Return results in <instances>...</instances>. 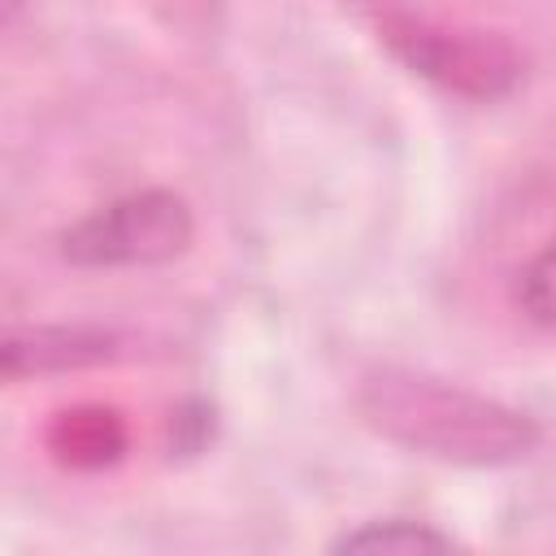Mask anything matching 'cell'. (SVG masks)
Instances as JSON below:
<instances>
[{"mask_svg":"<svg viewBox=\"0 0 556 556\" xmlns=\"http://www.w3.org/2000/svg\"><path fill=\"white\" fill-rule=\"evenodd\" d=\"M356 408L387 443L465 469L526 460L543 430L530 413L408 365H378L361 378Z\"/></svg>","mask_w":556,"mask_h":556,"instance_id":"obj_1","label":"cell"},{"mask_svg":"<svg viewBox=\"0 0 556 556\" xmlns=\"http://www.w3.org/2000/svg\"><path fill=\"white\" fill-rule=\"evenodd\" d=\"M195 239L187 195L169 187L126 191L61 230V261L78 269H143L178 261Z\"/></svg>","mask_w":556,"mask_h":556,"instance_id":"obj_2","label":"cell"},{"mask_svg":"<svg viewBox=\"0 0 556 556\" xmlns=\"http://www.w3.org/2000/svg\"><path fill=\"white\" fill-rule=\"evenodd\" d=\"M382 43L426 83L491 104L526 78V56L513 39L478 26H447L413 13H387L378 22Z\"/></svg>","mask_w":556,"mask_h":556,"instance_id":"obj_3","label":"cell"},{"mask_svg":"<svg viewBox=\"0 0 556 556\" xmlns=\"http://www.w3.org/2000/svg\"><path fill=\"white\" fill-rule=\"evenodd\" d=\"M113 352H117V334L104 326H22V330H9L0 348L9 382L100 365Z\"/></svg>","mask_w":556,"mask_h":556,"instance_id":"obj_4","label":"cell"},{"mask_svg":"<svg viewBox=\"0 0 556 556\" xmlns=\"http://www.w3.org/2000/svg\"><path fill=\"white\" fill-rule=\"evenodd\" d=\"M452 547L456 539L421 517H374L330 539V552L339 556H426V552H452Z\"/></svg>","mask_w":556,"mask_h":556,"instance_id":"obj_5","label":"cell"},{"mask_svg":"<svg viewBox=\"0 0 556 556\" xmlns=\"http://www.w3.org/2000/svg\"><path fill=\"white\" fill-rule=\"evenodd\" d=\"M52 447L70 465H104V460H117V452L126 447V434H122V421L113 413L74 408V413L56 417Z\"/></svg>","mask_w":556,"mask_h":556,"instance_id":"obj_6","label":"cell"},{"mask_svg":"<svg viewBox=\"0 0 556 556\" xmlns=\"http://www.w3.org/2000/svg\"><path fill=\"white\" fill-rule=\"evenodd\" d=\"M513 300H517V308H521L534 326L556 330V239H547V243L517 269Z\"/></svg>","mask_w":556,"mask_h":556,"instance_id":"obj_7","label":"cell"},{"mask_svg":"<svg viewBox=\"0 0 556 556\" xmlns=\"http://www.w3.org/2000/svg\"><path fill=\"white\" fill-rule=\"evenodd\" d=\"M17 9H22V0H4V22H13V17H17Z\"/></svg>","mask_w":556,"mask_h":556,"instance_id":"obj_8","label":"cell"}]
</instances>
